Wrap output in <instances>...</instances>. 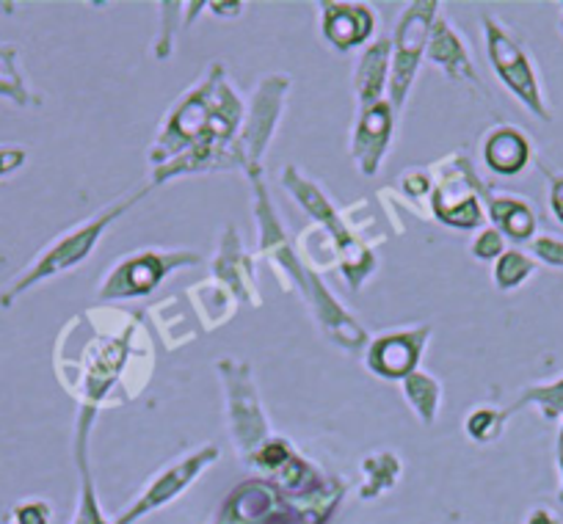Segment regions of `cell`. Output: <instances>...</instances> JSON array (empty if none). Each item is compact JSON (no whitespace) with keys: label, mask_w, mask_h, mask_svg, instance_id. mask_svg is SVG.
Returning a JSON list of instances; mask_svg holds the SVG:
<instances>
[{"label":"cell","mask_w":563,"mask_h":524,"mask_svg":"<svg viewBox=\"0 0 563 524\" xmlns=\"http://www.w3.org/2000/svg\"><path fill=\"white\" fill-rule=\"evenodd\" d=\"M117 310H86L58 332L53 365L62 387L80 403V409L117 406L128 403L153 376V345L135 315Z\"/></svg>","instance_id":"obj_1"},{"label":"cell","mask_w":563,"mask_h":524,"mask_svg":"<svg viewBox=\"0 0 563 524\" xmlns=\"http://www.w3.org/2000/svg\"><path fill=\"white\" fill-rule=\"evenodd\" d=\"M246 108L230 86L224 64H210L205 78L172 105L150 149L153 180L164 182L205 171L243 169L241 138Z\"/></svg>","instance_id":"obj_2"},{"label":"cell","mask_w":563,"mask_h":524,"mask_svg":"<svg viewBox=\"0 0 563 524\" xmlns=\"http://www.w3.org/2000/svg\"><path fill=\"white\" fill-rule=\"evenodd\" d=\"M249 177V186H252V213L254 221H257L260 230V252L279 268V282L285 279L288 288H299L305 301L310 304L312 315H316L318 326L323 328L329 339L334 345H340L343 350H362L371 339H367V332L362 328V323L329 293L327 285L321 282L316 271L307 266L305 259L296 254V248L290 246L288 237H285V230H282V221L276 215L274 202H271V193L265 188L263 169H249L243 171Z\"/></svg>","instance_id":"obj_3"},{"label":"cell","mask_w":563,"mask_h":524,"mask_svg":"<svg viewBox=\"0 0 563 524\" xmlns=\"http://www.w3.org/2000/svg\"><path fill=\"white\" fill-rule=\"evenodd\" d=\"M147 193L150 188H141V191L130 193V197L113 199L111 204L97 210L91 219L80 221V224H75L73 230L62 232L56 241L47 243V246L31 259L29 266H25L23 271L7 285V288L0 290V310L14 306V301H18L20 296L29 293L31 288H36V285L47 282V279L58 277V274L73 271V268H78L80 263H86V259L91 257V252L97 248V243H100V237L111 230L113 221L122 219V215L128 213L133 204H139Z\"/></svg>","instance_id":"obj_4"},{"label":"cell","mask_w":563,"mask_h":524,"mask_svg":"<svg viewBox=\"0 0 563 524\" xmlns=\"http://www.w3.org/2000/svg\"><path fill=\"white\" fill-rule=\"evenodd\" d=\"M282 186H285V191L310 213L316 226H321V230L327 232V237L334 246V257H338L340 271H343L349 288L356 293V290L371 279V274L376 271V254H373V248L367 246V243H362L360 237L349 230V224L343 221L340 210L334 208V204L323 197L321 188H318L310 177L301 175L294 164L282 171Z\"/></svg>","instance_id":"obj_5"},{"label":"cell","mask_w":563,"mask_h":524,"mask_svg":"<svg viewBox=\"0 0 563 524\" xmlns=\"http://www.w3.org/2000/svg\"><path fill=\"white\" fill-rule=\"evenodd\" d=\"M481 25H484V42L486 56H489L492 69L500 78V83L511 91L519 100V105L528 108L539 122H552V111L547 105L544 86H541L539 67H536L533 56L528 47L522 45L517 34L508 29L503 20L495 14H481Z\"/></svg>","instance_id":"obj_6"},{"label":"cell","mask_w":563,"mask_h":524,"mask_svg":"<svg viewBox=\"0 0 563 524\" xmlns=\"http://www.w3.org/2000/svg\"><path fill=\"white\" fill-rule=\"evenodd\" d=\"M431 177H434V191H431L434 219L451 230H484V197L492 186L481 180L467 155H445L440 164H431Z\"/></svg>","instance_id":"obj_7"},{"label":"cell","mask_w":563,"mask_h":524,"mask_svg":"<svg viewBox=\"0 0 563 524\" xmlns=\"http://www.w3.org/2000/svg\"><path fill=\"white\" fill-rule=\"evenodd\" d=\"M442 3L440 0H415V3H406V9L400 12L398 23L393 31V62H389V105L395 111L406 105L409 100V91L415 86L417 73H420V64L426 58V47H429L431 25L440 18Z\"/></svg>","instance_id":"obj_8"},{"label":"cell","mask_w":563,"mask_h":524,"mask_svg":"<svg viewBox=\"0 0 563 524\" xmlns=\"http://www.w3.org/2000/svg\"><path fill=\"white\" fill-rule=\"evenodd\" d=\"M221 383L227 392V420H230V439L243 461L260 450L271 439V425L265 417L263 401L254 387L252 367L249 361H238L224 356L216 361Z\"/></svg>","instance_id":"obj_9"},{"label":"cell","mask_w":563,"mask_h":524,"mask_svg":"<svg viewBox=\"0 0 563 524\" xmlns=\"http://www.w3.org/2000/svg\"><path fill=\"white\" fill-rule=\"evenodd\" d=\"M199 266L197 252H164V248H144V252H133L130 257H122L117 266L108 271L102 285L97 288V299L100 301H124V299H144V296L155 293L161 282L169 277L172 271L180 268Z\"/></svg>","instance_id":"obj_10"},{"label":"cell","mask_w":563,"mask_h":524,"mask_svg":"<svg viewBox=\"0 0 563 524\" xmlns=\"http://www.w3.org/2000/svg\"><path fill=\"white\" fill-rule=\"evenodd\" d=\"M290 91V75H265L254 89L252 102L246 108L238 149L243 158V171L263 169V158L268 153L274 133L279 127L282 111H285V97Z\"/></svg>","instance_id":"obj_11"},{"label":"cell","mask_w":563,"mask_h":524,"mask_svg":"<svg viewBox=\"0 0 563 524\" xmlns=\"http://www.w3.org/2000/svg\"><path fill=\"white\" fill-rule=\"evenodd\" d=\"M219 456H221L219 447L202 445V447H197V450L188 453V456H183L180 461H175V464H169L166 469H161V472L150 480L147 489L141 491L139 500H135L133 505H130L128 511H124L122 516L111 524H135L141 516H147V513L164 508L166 502L177 500V497H180L183 491H186L188 486H191L194 480H197L199 475L210 467V464L219 461Z\"/></svg>","instance_id":"obj_12"},{"label":"cell","mask_w":563,"mask_h":524,"mask_svg":"<svg viewBox=\"0 0 563 524\" xmlns=\"http://www.w3.org/2000/svg\"><path fill=\"white\" fill-rule=\"evenodd\" d=\"M431 334H434L431 323L378 334L373 343H367V370L376 372L378 378H387V381H404L420 367L422 350L429 345Z\"/></svg>","instance_id":"obj_13"},{"label":"cell","mask_w":563,"mask_h":524,"mask_svg":"<svg viewBox=\"0 0 563 524\" xmlns=\"http://www.w3.org/2000/svg\"><path fill=\"white\" fill-rule=\"evenodd\" d=\"M395 136V108L389 100L376 102L371 108H360V119L354 124L351 138V158L362 177H376L382 169L384 155L393 147Z\"/></svg>","instance_id":"obj_14"},{"label":"cell","mask_w":563,"mask_h":524,"mask_svg":"<svg viewBox=\"0 0 563 524\" xmlns=\"http://www.w3.org/2000/svg\"><path fill=\"white\" fill-rule=\"evenodd\" d=\"M321 34L338 53L356 51L367 45L376 31V12L367 3H345V0H321Z\"/></svg>","instance_id":"obj_15"},{"label":"cell","mask_w":563,"mask_h":524,"mask_svg":"<svg viewBox=\"0 0 563 524\" xmlns=\"http://www.w3.org/2000/svg\"><path fill=\"white\" fill-rule=\"evenodd\" d=\"M213 279L230 290L238 304H249L254 310L263 306L257 279H254V263L246 254V248H243L241 235H238L232 224H227L224 235H221L219 254L213 259Z\"/></svg>","instance_id":"obj_16"},{"label":"cell","mask_w":563,"mask_h":524,"mask_svg":"<svg viewBox=\"0 0 563 524\" xmlns=\"http://www.w3.org/2000/svg\"><path fill=\"white\" fill-rule=\"evenodd\" d=\"M484 166L497 177H519L536 158V149L525 130L514 124H495L481 144Z\"/></svg>","instance_id":"obj_17"},{"label":"cell","mask_w":563,"mask_h":524,"mask_svg":"<svg viewBox=\"0 0 563 524\" xmlns=\"http://www.w3.org/2000/svg\"><path fill=\"white\" fill-rule=\"evenodd\" d=\"M426 62H431L434 67H440L448 75V80L453 83H470L478 89L481 78L478 69H475L473 56H470L467 45H464L462 34L451 25L448 18H437L431 25L429 47H426Z\"/></svg>","instance_id":"obj_18"},{"label":"cell","mask_w":563,"mask_h":524,"mask_svg":"<svg viewBox=\"0 0 563 524\" xmlns=\"http://www.w3.org/2000/svg\"><path fill=\"white\" fill-rule=\"evenodd\" d=\"M484 208L492 226H495L503 237H508V241L530 243L536 237L539 215H536V208L530 199L519 197V193L495 191V188H489L484 197Z\"/></svg>","instance_id":"obj_19"},{"label":"cell","mask_w":563,"mask_h":524,"mask_svg":"<svg viewBox=\"0 0 563 524\" xmlns=\"http://www.w3.org/2000/svg\"><path fill=\"white\" fill-rule=\"evenodd\" d=\"M97 412L95 409H80L78 423H75V467H78L80 478V494H78V511H75L73 524H108L97 502L95 480H91V464H89V436L91 425H95Z\"/></svg>","instance_id":"obj_20"},{"label":"cell","mask_w":563,"mask_h":524,"mask_svg":"<svg viewBox=\"0 0 563 524\" xmlns=\"http://www.w3.org/2000/svg\"><path fill=\"white\" fill-rule=\"evenodd\" d=\"M279 505H285V497L274 483L252 480L232 491L221 513V524H260L274 516Z\"/></svg>","instance_id":"obj_21"},{"label":"cell","mask_w":563,"mask_h":524,"mask_svg":"<svg viewBox=\"0 0 563 524\" xmlns=\"http://www.w3.org/2000/svg\"><path fill=\"white\" fill-rule=\"evenodd\" d=\"M389 62H393V40L378 36L376 42L362 51L360 64L354 73V89L360 108H371L384 100L389 86Z\"/></svg>","instance_id":"obj_22"},{"label":"cell","mask_w":563,"mask_h":524,"mask_svg":"<svg viewBox=\"0 0 563 524\" xmlns=\"http://www.w3.org/2000/svg\"><path fill=\"white\" fill-rule=\"evenodd\" d=\"M188 296H191L194 310H197L199 321H202V326L208 328V332L210 328H219L224 326V323H230V317L235 315L238 310V301L232 299L230 290H227L224 285L216 282L213 277L188 288Z\"/></svg>","instance_id":"obj_23"},{"label":"cell","mask_w":563,"mask_h":524,"mask_svg":"<svg viewBox=\"0 0 563 524\" xmlns=\"http://www.w3.org/2000/svg\"><path fill=\"white\" fill-rule=\"evenodd\" d=\"M400 389H404V398L411 406V412L420 417L426 428H431L437 423V412H440L442 403V383L434 376H429V372L417 370L400 381Z\"/></svg>","instance_id":"obj_24"},{"label":"cell","mask_w":563,"mask_h":524,"mask_svg":"<svg viewBox=\"0 0 563 524\" xmlns=\"http://www.w3.org/2000/svg\"><path fill=\"white\" fill-rule=\"evenodd\" d=\"M0 97L18 108L40 105V97L29 89L23 69H20V47L0 42Z\"/></svg>","instance_id":"obj_25"},{"label":"cell","mask_w":563,"mask_h":524,"mask_svg":"<svg viewBox=\"0 0 563 524\" xmlns=\"http://www.w3.org/2000/svg\"><path fill=\"white\" fill-rule=\"evenodd\" d=\"M522 409H539L544 420H561L563 423V376L555 381L533 383V387H525L519 392L517 401L506 409L508 417H514Z\"/></svg>","instance_id":"obj_26"},{"label":"cell","mask_w":563,"mask_h":524,"mask_svg":"<svg viewBox=\"0 0 563 524\" xmlns=\"http://www.w3.org/2000/svg\"><path fill=\"white\" fill-rule=\"evenodd\" d=\"M362 472H365V478H362V500H376L378 494H384V491L393 489L395 483H398L400 478V458L395 456V453H373V456H367L365 461H362Z\"/></svg>","instance_id":"obj_27"},{"label":"cell","mask_w":563,"mask_h":524,"mask_svg":"<svg viewBox=\"0 0 563 524\" xmlns=\"http://www.w3.org/2000/svg\"><path fill=\"white\" fill-rule=\"evenodd\" d=\"M536 263L530 254H525L522 248H506L500 254V259L492 268V279H495V288L503 293H511V290L522 288L530 277L536 274Z\"/></svg>","instance_id":"obj_28"},{"label":"cell","mask_w":563,"mask_h":524,"mask_svg":"<svg viewBox=\"0 0 563 524\" xmlns=\"http://www.w3.org/2000/svg\"><path fill=\"white\" fill-rule=\"evenodd\" d=\"M508 420L511 417H508L506 409H497L486 403V406H475L473 412L467 414V420H464V431H467L470 439L478 442V445H489V442L500 439Z\"/></svg>","instance_id":"obj_29"},{"label":"cell","mask_w":563,"mask_h":524,"mask_svg":"<svg viewBox=\"0 0 563 524\" xmlns=\"http://www.w3.org/2000/svg\"><path fill=\"white\" fill-rule=\"evenodd\" d=\"M503 252H506V237H503L495 226L478 230V235L470 243V254H473L475 259H481V263H497Z\"/></svg>","instance_id":"obj_30"},{"label":"cell","mask_w":563,"mask_h":524,"mask_svg":"<svg viewBox=\"0 0 563 524\" xmlns=\"http://www.w3.org/2000/svg\"><path fill=\"white\" fill-rule=\"evenodd\" d=\"M398 191L404 193L406 199L420 204L422 199L431 197V191H434V177H431V169H406L404 175L398 177Z\"/></svg>","instance_id":"obj_31"},{"label":"cell","mask_w":563,"mask_h":524,"mask_svg":"<svg viewBox=\"0 0 563 524\" xmlns=\"http://www.w3.org/2000/svg\"><path fill=\"white\" fill-rule=\"evenodd\" d=\"M53 508L45 500H23L3 516V524H51Z\"/></svg>","instance_id":"obj_32"},{"label":"cell","mask_w":563,"mask_h":524,"mask_svg":"<svg viewBox=\"0 0 563 524\" xmlns=\"http://www.w3.org/2000/svg\"><path fill=\"white\" fill-rule=\"evenodd\" d=\"M530 257L536 259V263H544L547 268H558V271H563V237L558 235H536L533 241H530Z\"/></svg>","instance_id":"obj_33"},{"label":"cell","mask_w":563,"mask_h":524,"mask_svg":"<svg viewBox=\"0 0 563 524\" xmlns=\"http://www.w3.org/2000/svg\"><path fill=\"white\" fill-rule=\"evenodd\" d=\"M544 177H547V204H550V213L552 219L563 226V175L544 169Z\"/></svg>","instance_id":"obj_34"},{"label":"cell","mask_w":563,"mask_h":524,"mask_svg":"<svg viewBox=\"0 0 563 524\" xmlns=\"http://www.w3.org/2000/svg\"><path fill=\"white\" fill-rule=\"evenodd\" d=\"M25 160H29V149L3 144V147H0V180L9 175H14L18 169H23Z\"/></svg>","instance_id":"obj_35"},{"label":"cell","mask_w":563,"mask_h":524,"mask_svg":"<svg viewBox=\"0 0 563 524\" xmlns=\"http://www.w3.org/2000/svg\"><path fill=\"white\" fill-rule=\"evenodd\" d=\"M525 524H563V522H561V516H558V513L552 511V508L539 505V508H533V511L528 513Z\"/></svg>","instance_id":"obj_36"},{"label":"cell","mask_w":563,"mask_h":524,"mask_svg":"<svg viewBox=\"0 0 563 524\" xmlns=\"http://www.w3.org/2000/svg\"><path fill=\"white\" fill-rule=\"evenodd\" d=\"M555 464H558V502H561V505H563V423H561V428H558Z\"/></svg>","instance_id":"obj_37"},{"label":"cell","mask_w":563,"mask_h":524,"mask_svg":"<svg viewBox=\"0 0 563 524\" xmlns=\"http://www.w3.org/2000/svg\"><path fill=\"white\" fill-rule=\"evenodd\" d=\"M558 25H561V34H563V3H561V23Z\"/></svg>","instance_id":"obj_38"}]
</instances>
